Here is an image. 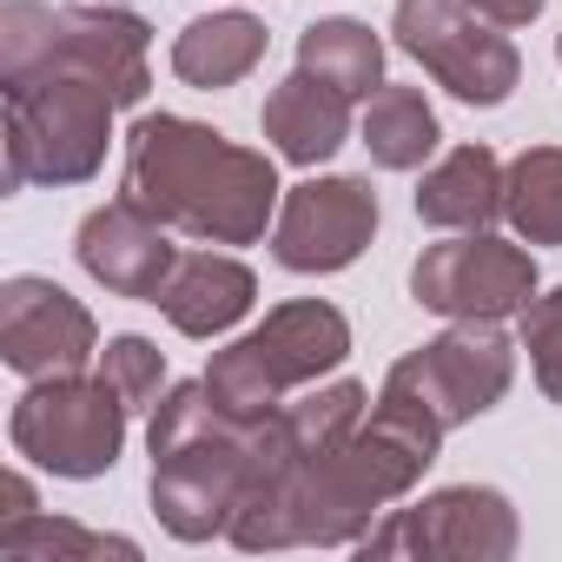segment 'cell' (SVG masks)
Here are the masks:
<instances>
[{
	"label": "cell",
	"mask_w": 562,
	"mask_h": 562,
	"mask_svg": "<svg viewBox=\"0 0 562 562\" xmlns=\"http://www.w3.org/2000/svg\"><path fill=\"white\" fill-rule=\"evenodd\" d=\"M120 192L139 212H153L159 225H172L186 238H205V245L265 238L278 199H285V186H278L265 153H251V146L199 126V120H179V113L133 120Z\"/></svg>",
	"instance_id": "cell-1"
},
{
	"label": "cell",
	"mask_w": 562,
	"mask_h": 562,
	"mask_svg": "<svg viewBox=\"0 0 562 562\" xmlns=\"http://www.w3.org/2000/svg\"><path fill=\"white\" fill-rule=\"evenodd\" d=\"M153 443V516L179 542H212L232 529V509L258 483L265 424H238L199 384H172L146 424Z\"/></svg>",
	"instance_id": "cell-2"
},
{
	"label": "cell",
	"mask_w": 562,
	"mask_h": 562,
	"mask_svg": "<svg viewBox=\"0 0 562 562\" xmlns=\"http://www.w3.org/2000/svg\"><path fill=\"white\" fill-rule=\"evenodd\" d=\"M153 27L139 14L106 8H47V0H8L0 8V80L27 74H87L120 93V106H139L153 87L146 67Z\"/></svg>",
	"instance_id": "cell-3"
},
{
	"label": "cell",
	"mask_w": 562,
	"mask_h": 562,
	"mask_svg": "<svg viewBox=\"0 0 562 562\" xmlns=\"http://www.w3.org/2000/svg\"><path fill=\"white\" fill-rule=\"evenodd\" d=\"M351 358V325L338 305L325 299H292L265 312V325H251L245 338H232L225 351H212L205 364V391L218 397V411H232L238 424H265L292 391H312L325 371H338Z\"/></svg>",
	"instance_id": "cell-4"
},
{
	"label": "cell",
	"mask_w": 562,
	"mask_h": 562,
	"mask_svg": "<svg viewBox=\"0 0 562 562\" xmlns=\"http://www.w3.org/2000/svg\"><path fill=\"white\" fill-rule=\"evenodd\" d=\"M8 87V192L21 186H87L106 166L120 93L87 74H27Z\"/></svg>",
	"instance_id": "cell-5"
},
{
	"label": "cell",
	"mask_w": 562,
	"mask_h": 562,
	"mask_svg": "<svg viewBox=\"0 0 562 562\" xmlns=\"http://www.w3.org/2000/svg\"><path fill=\"white\" fill-rule=\"evenodd\" d=\"M126 417L133 411L113 397L106 378L74 371V378H34L8 417V437H14V457H27L34 470L67 476V483H93L120 463Z\"/></svg>",
	"instance_id": "cell-6"
},
{
	"label": "cell",
	"mask_w": 562,
	"mask_h": 562,
	"mask_svg": "<svg viewBox=\"0 0 562 562\" xmlns=\"http://www.w3.org/2000/svg\"><path fill=\"white\" fill-rule=\"evenodd\" d=\"M391 34L463 106H503L522 80V54L509 47V27L483 21L463 0H397Z\"/></svg>",
	"instance_id": "cell-7"
},
{
	"label": "cell",
	"mask_w": 562,
	"mask_h": 562,
	"mask_svg": "<svg viewBox=\"0 0 562 562\" xmlns=\"http://www.w3.org/2000/svg\"><path fill=\"white\" fill-rule=\"evenodd\" d=\"M411 299L450 325H503L536 299V258L490 232H457L443 245H424V258L411 265Z\"/></svg>",
	"instance_id": "cell-8"
},
{
	"label": "cell",
	"mask_w": 562,
	"mask_h": 562,
	"mask_svg": "<svg viewBox=\"0 0 562 562\" xmlns=\"http://www.w3.org/2000/svg\"><path fill=\"white\" fill-rule=\"evenodd\" d=\"M364 555H443V562H509L516 555V509L490 483L430 490L411 509H391L364 542Z\"/></svg>",
	"instance_id": "cell-9"
},
{
	"label": "cell",
	"mask_w": 562,
	"mask_h": 562,
	"mask_svg": "<svg viewBox=\"0 0 562 562\" xmlns=\"http://www.w3.org/2000/svg\"><path fill=\"white\" fill-rule=\"evenodd\" d=\"M509 378H516V351H509V338H503L496 325H457V331L430 338L424 351L397 358L391 378H384V391L417 397L443 430H457V424L496 411L503 391H509Z\"/></svg>",
	"instance_id": "cell-10"
},
{
	"label": "cell",
	"mask_w": 562,
	"mask_h": 562,
	"mask_svg": "<svg viewBox=\"0 0 562 562\" xmlns=\"http://www.w3.org/2000/svg\"><path fill=\"white\" fill-rule=\"evenodd\" d=\"M371 238H378V192L371 179H345V172L292 186L271 218V258L305 278L358 265Z\"/></svg>",
	"instance_id": "cell-11"
},
{
	"label": "cell",
	"mask_w": 562,
	"mask_h": 562,
	"mask_svg": "<svg viewBox=\"0 0 562 562\" xmlns=\"http://www.w3.org/2000/svg\"><path fill=\"white\" fill-rule=\"evenodd\" d=\"M93 351H100V325L67 285L34 278V271L0 285V364L8 371H21L27 384L34 378H74L93 364Z\"/></svg>",
	"instance_id": "cell-12"
},
{
	"label": "cell",
	"mask_w": 562,
	"mask_h": 562,
	"mask_svg": "<svg viewBox=\"0 0 562 562\" xmlns=\"http://www.w3.org/2000/svg\"><path fill=\"white\" fill-rule=\"evenodd\" d=\"M172 225H159L153 212H139L126 192L113 205H93L74 232V258L93 285H106L113 299H139V305H159L166 278L179 265V245L166 238Z\"/></svg>",
	"instance_id": "cell-13"
},
{
	"label": "cell",
	"mask_w": 562,
	"mask_h": 562,
	"mask_svg": "<svg viewBox=\"0 0 562 562\" xmlns=\"http://www.w3.org/2000/svg\"><path fill=\"white\" fill-rule=\"evenodd\" d=\"M258 305V278L232 251H186L159 292V312L179 338H225Z\"/></svg>",
	"instance_id": "cell-14"
},
{
	"label": "cell",
	"mask_w": 562,
	"mask_h": 562,
	"mask_svg": "<svg viewBox=\"0 0 562 562\" xmlns=\"http://www.w3.org/2000/svg\"><path fill=\"white\" fill-rule=\"evenodd\" d=\"M265 139L278 159L292 166H325L345 139H351V93L325 87L318 74H285L271 93H265V113H258Z\"/></svg>",
	"instance_id": "cell-15"
},
{
	"label": "cell",
	"mask_w": 562,
	"mask_h": 562,
	"mask_svg": "<svg viewBox=\"0 0 562 562\" xmlns=\"http://www.w3.org/2000/svg\"><path fill=\"white\" fill-rule=\"evenodd\" d=\"M417 218L437 232H490L503 218V159L490 146H457L417 186Z\"/></svg>",
	"instance_id": "cell-16"
},
{
	"label": "cell",
	"mask_w": 562,
	"mask_h": 562,
	"mask_svg": "<svg viewBox=\"0 0 562 562\" xmlns=\"http://www.w3.org/2000/svg\"><path fill=\"white\" fill-rule=\"evenodd\" d=\"M258 60H265V27H258L251 14H238V8L179 27V41H172V74H179L186 87H199V93L238 87Z\"/></svg>",
	"instance_id": "cell-17"
},
{
	"label": "cell",
	"mask_w": 562,
	"mask_h": 562,
	"mask_svg": "<svg viewBox=\"0 0 562 562\" xmlns=\"http://www.w3.org/2000/svg\"><path fill=\"white\" fill-rule=\"evenodd\" d=\"M299 67L318 74L325 87L351 93V100H371L384 87V41L351 14H325L299 34Z\"/></svg>",
	"instance_id": "cell-18"
},
{
	"label": "cell",
	"mask_w": 562,
	"mask_h": 562,
	"mask_svg": "<svg viewBox=\"0 0 562 562\" xmlns=\"http://www.w3.org/2000/svg\"><path fill=\"white\" fill-rule=\"evenodd\" d=\"M437 139H443L437 106L417 87H378L371 93V113H364V153H371V166L417 172L437 153Z\"/></svg>",
	"instance_id": "cell-19"
},
{
	"label": "cell",
	"mask_w": 562,
	"mask_h": 562,
	"mask_svg": "<svg viewBox=\"0 0 562 562\" xmlns=\"http://www.w3.org/2000/svg\"><path fill=\"white\" fill-rule=\"evenodd\" d=\"M503 218L522 245H562V146H522L503 166Z\"/></svg>",
	"instance_id": "cell-20"
},
{
	"label": "cell",
	"mask_w": 562,
	"mask_h": 562,
	"mask_svg": "<svg viewBox=\"0 0 562 562\" xmlns=\"http://www.w3.org/2000/svg\"><path fill=\"white\" fill-rule=\"evenodd\" d=\"M0 555L14 562H67V555H120V562H139V542L133 536H100V529H80V522H60V516H21V522H0Z\"/></svg>",
	"instance_id": "cell-21"
},
{
	"label": "cell",
	"mask_w": 562,
	"mask_h": 562,
	"mask_svg": "<svg viewBox=\"0 0 562 562\" xmlns=\"http://www.w3.org/2000/svg\"><path fill=\"white\" fill-rule=\"evenodd\" d=\"M100 378L113 384V397L126 411H153L159 404V384H166V351L153 338H139V331H120L100 351Z\"/></svg>",
	"instance_id": "cell-22"
},
{
	"label": "cell",
	"mask_w": 562,
	"mask_h": 562,
	"mask_svg": "<svg viewBox=\"0 0 562 562\" xmlns=\"http://www.w3.org/2000/svg\"><path fill=\"white\" fill-rule=\"evenodd\" d=\"M522 351H529L536 391L549 404H562V285L529 299V312H522Z\"/></svg>",
	"instance_id": "cell-23"
},
{
	"label": "cell",
	"mask_w": 562,
	"mask_h": 562,
	"mask_svg": "<svg viewBox=\"0 0 562 562\" xmlns=\"http://www.w3.org/2000/svg\"><path fill=\"white\" fill-rule=\"evenodd\" d=\"M463 8H476V14L496 21V27H529V21L542 14V0H463Z\"/></svg>",
	"instance_id": "cell-24"
},
{
	"label": "cell",
	"mask_w": 562,
	"mask_h": 562,
	"mask_svg": "<svg viewBox=\"0 0 562 562\" xmlns=\"http://www.w3.org/2000/svg\"><path fill=\"white\" fill-rule=\"evenodd\" d=\"M0 490H8V516H0V522H21V516L41 509V503H34V483H27L21 470H8V483H0Z\"/></svg>",
	"instance_id": "cell-25"
},
{
	"label": "cell",
	"mask_w": 562,
	"mask_h": 562,
	"mask_svg": "<svg viewBox=\"0 0 562 562\" xmlns=\"http://www.w3.org/2000/svg\"><path fill=\"white\" fill-rule=\"evenodd\" d=\"M555 60H562V34H555Z\"/></svg>",
	"instance_id": "cell-26"
}]
</instances>
